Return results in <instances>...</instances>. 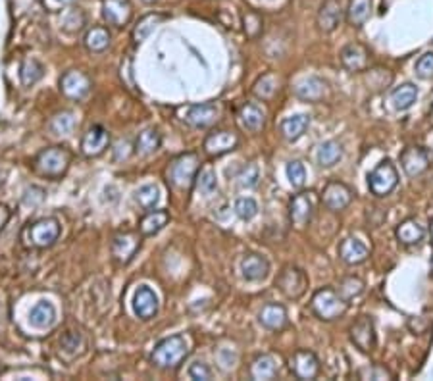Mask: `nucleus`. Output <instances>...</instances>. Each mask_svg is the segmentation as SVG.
I'll use <instances>...</instances> for the list:
<instances>
[{"mask_svg":"<svg viewBox=\"0 0 433 381\" xmlns=\"http://www.w3.org/2000/svg\"><path fill=\"white\" fill-rule=\"evenodd\" d=\"M60 91L72 100H83L91 92V79L77 70H70L60 79Z\"/></svg>","mask_w":433,"mask_h":381,"instance_id":"nucleus-8","label":"nucleus"},{"mask_svg":"<svg viewBox=\"0 0 433 381\" xmlns=\"http://www.w3.org/2000/svg\"><path fill=\"white\" fill-rule=\"evenodd\" d=\"M259 177H260V172L259 168L254 166V164H249V166L243 170L241 174H239V185L245 187V189H252L256 183H259Z\"/></svg>","mask_w":433,"mask_h":381,"instance_id":"nucleus-47","label":"nucleus"},{"mask_svg":"<svg viewBox=\"0 0 433 381\" xmlns=\"http://www.w3.org/2000/svg\"><path fill=\"white\" fill-rule=\"evenodd\" d=\"M289 366L299 380H314L320 372V360L310 350H297L289 360Z\"/></svg>","mask_w":433,"mask_h":381,"instance_id":"nucleus-14","label":"nucleus"},{"mask_svg":"<svg viewBox=\"0 0 433 381\" xmlns=\"http://www.w3.org/2000/svg\"><path fill=\"white\" fill-rule=\"evenodd\" d=\"M197 174H199V156L189 152V154L175 158L172 162V166L168 170V179L175 189L187 190L193 187Z\"/></svg>","mask_w":433,"mask_h":381,"instance_id":"nucleus-5","label":"nucleus"},{"mask_svg":"<svg viewBox=\"0 0 433 381\" xmlns=\"http://www.w3.org/2000/svg\"><path fill=\"white\" fill-rule=\"evenodd\" d=\"M42 75H44V67L39 60L35 58H27L24 60V64L19 67V79L25 87H31L37 81H41Z\"/></svg>","mask_w":433,"mask_h":381,"instance_id":"nucleus-37","label":"nucleus"},{"mask_svg":"<svg viewBox=\"0 0 433 381\" xmlns=\"http://www.w3.org/2000/svg\"><path fill=\"white\" fill-rule=\"evenodd\" d=\"M10 218V210L8 206H4V204H0V229L4 227V224L8 222Z\"/></svg>","mask_w":433,"mask_h":381,"instance_id":"nucleus-52","label":"nucleus"},{"mask_svg":"<svg viewBox=\"0 0 433 381\" xmlns=\"http://www.w3.org/2000/svg\"><path fill=\"white\" fill-rule=\"evenodd\" d=\"M85 49L91 52H104L110 47V33L104 27H92L83 39Z\"/></svg>","mask_w":433,"mask_h":381,"instance_id":"nucleus-36","label":"nucleus"},{"mask_svg":"<svg viewBox=\"0 0 433 381\" xmlns=\"http://www.w3.org/2000/svg\"><path fill=\"white\" fill-rule=\"evenodd\" d=\"M341 22V4L339 0H325L322 8L318 12V27L329 33Z\"/></svg>","mask_w":433,"mask_h":381,"instance_id":"nucleus-22","label":"nucleus"},{"mask_svg":"<svg viewBox=\"0 0 433 381\" xmlns=\"http://www.w3.org/2000/svg\"><path fill=\"white\" fill-rule=\"evenodd\" d=\"M287 177H289V181L295 189H300L304 181H307V170L304 166L300 164L299 160H293L287 164Z\"/></svg>","mask_w":433,"mask_h":381,"instance_id":"nucleus-46","label":"nucleus"},{"mask_svg":"<svg viewBox=\"0 0 433 381\" xmlns=\"http://www.w3.org/2000/svg\"><path fill=\"white\" fill-rule=\"evenodd\" d=\"M133 312L141 320H150L154 318L156 312H158V297L156 293L147 287V285H141L139 289L135 291L133 295Z\"/></svg>","mask_w":433,"mask_h":381,"instance_id":"nucleus-17","label":"nucleus"},{"mask_svg":"<svg viewBox=\"0 0 433 381\" xmlns=\"http://www.w3.org/2000/svg\"><path fill=\"white\" fill-rule=\"evenodd\" d=\"M372 14V0H350L347 8V19L350 25H364Z\"/></svg>","mask_w":433,"mask_h":381,"instance_id":"nucleus-34","label":"nucleus"},{"mask_svg":"<svg viewBox=\"0 0 433 381\" xmlns=\"http://www.w3.org/2000/svg\"><path fill=\"white\" fill-rule=\"evenodd\" d=\"M145 2H154V0H145Z\"/></svg>","mask_w":433,"mask_h":381,"instance_id":"nucleus-56","label":"nucleus"},{"mask_svg":"<svg viewBox=\"0 0 433 381\" xmlns=\"http://www.w3.org/2000/svg\"><path fill=\"white\" fill-rule=\"evenodd\" d=\"M218 110L216 104L206 102V104H191L185 110H181V120L185 124L193 125V127H210L212 124H216Z\"/></svg>","mask_w":433,"mask_h":381,"instance_id":"nucleus-9","label":"nucleus"},{"mask_svg":"<svg viewBox=\"0 0 433 381\" xmlns=\"http://www.w3.org/2000/svg\"><path fill=\"white\" fill-rule=\"evenodd\" d=\"M60 222L56 218H42L35 224H29L22 233V241L25 247L31 249H49L60 237Z\"/></svg>","mask_w":433,"mask_h":381,"instance_id":"nucleus-3","label":"nucleus"},{"mask_svg":"<svg viewBox=\"0 0 433 381\" xmlns=\"http://www.w3.org/2000/svg\"><path fill=\"white\" fill-rule=\"evenodd\" d=\"M314 214V193H299L295 195L289 206V218L295 227H304Z\"/></svg>","mask_w":433,"mask_h":381,"instance_id":"nucleus-11","label":"nucleus"},{"mask_svg":"<svg viewBox=\"0 0 433 381\" xmlns=\"http://www.w3.org/2000/svg\"><path fill=\"white\" fill-rule=\"evenodd\" d=\"M275 91H277V77L272 74L264 75L262 79H259L256 85H254V89H252V92L256 97H260V99H270V97H274Z\"/></svg>","mask_w":433,"mask_h":381,"instance_id":"nucleus-44","label":"nucleus"},{"mask_svg":"<svg viewBox=\"0 0 433 381\" xmlns=\"http://www.w3.org/2000/svg\"><path fill=\"white\" fill-rule=\"evenodd\" d=\"M197 187L202 195H212L214 190L218 189V179H216V172L212 168H204L199 175H197Z\"/></svg>","mask_w":433,"mask_h":381,"instance_id":"nucleus-43","label":"nucleus"},{"mask_svg":"<svg viewBox=\"0 0 433 381\" xmlns=\"http://www.w3.org/2000/svg\"><path fill=\"white\" fill-rule=\"evenodd\" d=\"M416 75L422 79H432L433 77V52H425L416 62Z\"/></svg>","mask_w":433,"mask_h":381,"instance_id":"nucleus-48","label":"nucleus"},{"mask_svg":"<svg viewBox=\"0 0 433 381\" xmlns=\"http://www.w3.org/2000/svg\"><path fill=\"white\" fill-rule=\"evenodd\" d=\"M72 164V152L66 147H50L41 150L33 160L35 172L49 179H60Z\"/></svg>","mask_w":433,"mask_h":381,"instance_id":"nucleus-1","label":"nucleus"},{"mask_svg":"<svg viewBox=\"0 0 433 381\" xmlns=\"http://www.w3.org/2000/svg\"><path fill=\"white\" fill-rule=\"evenodd\" d=\"M418 99V89L412 83H405L391 92V102L395 110H409Z\"/></svg>","mask_w":433,"mask_h":381,"instance_id":"nucleus-33","label":"nucleus"},{"mask_svg":"<svg viewBox=\"0 0 433 381\" xmlns=\"http://www.w3.org/2000/svg\"><path fill=\"white\" fill-rule=\"evenodd\" d=\"M135 202L142 210H152L160 202V189L156 185H142L141 189L135 193Z\"/></svg>","mask_w":433,"mask_h":381,"instance_id":"nucleus-39","label":"nucleus"},{"mask_svg":"<svg viewBox=\"0 0 433 381\" xmlns=\"http://www.w3.org/2000/svg\"><path fill=\"white\" fill-rule=\"evenodd\" d=\"M250 375L252 380L262 381V380H274L277 375V362H275L274 357L270 355H262L259 357L252 366H250Z\"/></svg>","mask_w":433,"mask_h":381,"instance_id":"nucleus-30","label":"nucleus"},{"mask_svg":"<svg viewBox=\"0 0 433 381\" xmlns=\"http://www.w3.org/2000/svg\"><path fill=\"white\" fill-rule=\"evenodd\" d=\"M235 214L239 216L241 220H252L254 216L259 214V202L250 197H243V199H237L235 202Z\"/></svg>","mask_w":433,"mask_h":381,"instance_id":"nucleus-45","label":"nucleus"},{"mask_svg":"<svg viewBox=\"0 0 433 381\" xmlns=\"http://www.w3.org/2000/svg\"><path fill=\"white\" fill-rule=\"evenodd\" d=\"M189 355V345L183 335H172L162 339L154 347L150 360L152 364L158 366L162 370H170V368H177L185 360V357Z\"/></svg>","mask_w":433,"mask_h":381,"instance_id":"nucleus-2","label":"nucleus"},{"mask_svg":"<svg viewBox=\"0 0 433 381\" xmlns=\"http://www.w3.org/2000/svg\"><path fill=\"white\" fill-rule=\"evenodd\" d=\"M241 272L247 282H262L268 277L270 264L266 258L260 254H247L241 262Z\"/></svg>","mask_w":433,"mask_h":381,"instance_id":"nucleus-21","label":"nucleus"},{"mask_svg":"<svg viewBox=\"0 0 433 381\" xmlns=\"http://www.w3.org/2000/svg\"><path fill=\"white\" fill-rule=\"evenodd\" d=\"M400 164L409 177H418L430 168V152L422 147H409L400 154Z\"/></svg>","mask_w":433,"mask_h":381,"instance_id":"nucleus-12","label":"nucleus"},{"mask_svg":"<svg viewBox=\"0 0 433 381\" xmlns=\"http://www.w3.org/2000/svg\"><path fill=\"white\" fill-rule=\"evenodd\" d=\"M364 291V282L360 277H345L341 283H339V295L341 298H345L347 302L352 300L354 297H359L360 293Z\"/></svg>","mask_w":433,"mask_h":381,"instance_id":"nucleus-41","label":"nucleus"},{"mask_svg":"<svg viewBox=\"0 0 433 381\" xmlns=\"http://www.w3.org/2000/svg\"><path fill=\"white\" fill-rule=\"evenodd\" d=\"M368 257H370V250L362 241L354 239V237H347L339 243V258L345 264H362V262H366Z\"/></svg>","mask_w":433,"mask_h":381,"instance_id":"nucleus-19","label":"nucleus"},{"mask_svg":"<svg viewBox=\"0 0 433 381\" xmlns=\"http://www.w3.org/2000/svg\"><path fill=\"white\" fill-rule=\"evenodd\" d=\"M341 62L349 72H362L368 66V50L359 42L349 44L341 50Z\"/></svg>","mask_w":433,"mask_h":381,"instance_id":"nucleus-23","label":"nucleus"},{"mask_svg":"<svg viewBox=\"0 0 433 381\" xmlns=\"http://www.w3.org/2000/svg\"><path fill=\"white\" fill-rule=\"evenodd\" d=\"M75 124H77V117H75L74 112H60L56 116L50 120L49 129L54 135H70V133L75 129Z\"/></svg>","mask_w":433,"mask_h":381,"instance_id":"nucleus-38","label":"nucleus"},{"mask_svg":"<svg viewBox=\"0 0 433 381\" xmlns=\"http://www.w3.org/2000/svg\"><path fill=\"white\" fill-rule=\"evenodd\" d=\"M297 97L302 100H309V102H318V100L324 99L325 95V83L322 79H318V77H309V79H304V81H300L297 85Z\"/></svg>","mask_w":433,"mask_h":381,"instance_id":"nucleus-29","label":"nucleus"},{"mask_svg":"<svg viewBox=\"0 0 433 381\" xmlns=\"http://www.w3.org/2000/svg\"><path fill=\"white\" fill-rule=\"evenodd\" d=\"M275 285L279 287V291L287 298H300L304 295L307 287H309V277L300 268L287 266V268H284V272L279 274Z\"/></svg>","mask_w":433,"mask_h":381,"instance_id":"nucleus-7","label":"nucleus"},{"mask_svg":"<svg viewBox=\"0 0 433 381\" xmlns=\"http://www.w3.org/2000/svg\"><path fill=\"white\" fill-rule=\"evenodd\" d=\"M60 348L62 352H70L72 357L75 355H81L85 350V339L79 332H67L62 341H60Z\"/></svg>","mask_w":433,"mask_h":381,"instance_id":"nucleus-40","label":"nucleus"},{"mask_svg":"<svg viewBox=\"0 0 433 381\" xmlns=\"http://www.w3.org/2000/svg\"><path fill=\"white\" fill-rule=\"evenodd\" d=\"M102 16L110 25L122 27L131 17V4L127 0H102Z\"/></svg>","mask_w":433,"mask_h":381,"instance_id":"nucleus-20","label":"nucleus"},{"mask_svg":"<svg viewBox=\"0 0 433 381\" xmlns=\"http://www.w3.org/2000/svg\"><path fill=\"white\" fill-rule=\"evenodd\" d=\"M259 320L264 327H268V330H274V332L284 330L285 325H287V310H285V307H281V305L272 302V305H266V307L262 308Z\"/></svg>","mask_w":433,"mask_h":381,"instance_id":"nucleus-24","label":"nucleus"},{"mask_svg":"<svg viewBox=\"0 0 433 381\" xmlns=\"http://www.w3.org/2000/svg\"><path fill=\"white\" fill-rule=\"evenodd\" d=\"M110 143V133L102 125H92L89 131L85 133L83 141H81V152L87 158L100 156Z\"/></svg>","mask_w":433,"mask_h":381,"instance_id":"nucleus-15","label":"nucleus"},{"mask_svg":"<svg viewBox=\"0 0 433 381\" xmlns=\"http://www.w3.org/2000/svg\"><path fill=\"white\" fill-rule=\"evenodd\" d=\"M170 222V214L166 210H150L149 214L145 216L139 224V232L145 237H150V235H156L158 232H162L166 224Z\"/></svg>","mask_w":433,"mask_h":381,"instance_id":"nucleus-26","label":"nucleus"},{"mask_svg":"<svg viewBox=\"0 0 433 381\" xmlns=\"http://www.w3.org/2000/svg\"><path fill=\"white\" fill-rule=\"evenodd\" d=\"M350 341L357 345V348H360L362 352H372L375 348V327L374 320L368 318V316H362L359 318L354 325L350 327Z\"/></svg>","mask_w":433,"mask_h":381,"instance_id":"nucleus-10","label":"nucleus"},{"mask_svg":"<svg viewBox=\"0 0 433 381\" xmlns=\"http://www.w3.org/2000/svg\"><path fill=\"white\" fill-rule=\"evenodd\" d=\"M54 2H58V4H70V2H74V0H54Z\"/></svg>","mask_w":433,"mask_h":381,"instance_id":"nucleus-54","label":"nucleus"},{"mask_svg":"<svg viewBox=\"0 0 433 381\" xmlns=\"http://www.w3.org/2000/svg\"><path fill=\"white\" fill-rule=\"evenodd\" d=\"M160 22H162V16H158V14H150V16L142 17L141 22L137 24V27H135L133 33L135 41L137 42L145 41V39L154 31V27H156V24H160Z\"/></svg>","mask_w":433,"mask_h":381,"instance_id":"nucleus-42","label":"nucleus"},{"mask_svg":"<svg viewBox=\"0 0 433 381\" xmlns=\"http://www.w3.org/2000/svg\"><path fill=\"white\" fill-rule=\"evenodd\" d=\"M56 320V310L54 307L47 302V300H41V302H37L33 308H31V312H29V322L31 325L35 327H39V330H44V327H50L52 323Z\"/></svg>","mask_w":433,"mask_h":381,"instance_id":"nucleus-28","label":"nucleus"},{"mask_svg":"<svg viewBox=\"0 0 433 381\" xmlns=\"http://www.w3.org/2000/svg\"><path fill=\"white\" fill-rule=\"evenodd\" d=\"M430 235H432V245H433V218L430 220Z\"/></svg>","mask_w":433,"mask_h":381,"instance_id":"nucleus-53","label":"nucleus"},{"mask_svg":"<svg viewBox=\"0 0 433 381\" xmlns=\"http://www.w3.org/2000/svg\"><path fill=\"white\" fill-rule=\"evenodd\" d=\"M139 247H141V239H139L137 233H117L114 241H112V254H114V258L120 264H127L137 254Z\"/></svg>","mask_w":433,"mask_h":381,"instance_id":"nucleus-13","label":"nucleus"},{"mask_svg":"<svg viewBox=\"0 0 433 381\" xmlns=\"http://www.w3.org/2000/svg\"><path fill=\"white\" fill-rule=\"evenodd\" d=\"M430 114H432V117H433V104H432V110H430Z\"/></svg>","mask_w":433,"mask_h":381,"instance_id":"nucleus-55","label":"nucleus"},{"mask_svg":"<svg viewBox=\"0 0 433 381\" xmlns=\"http://www.w3.org/2000/svg\"><path fill=\"white\" fill-rule=\"evenodd\" d=\"M310 125V116L307 114H297V116H289L285 117L281 125H279V129L284 133V137L287 141H297L300 139L304 131H307V127Z\"/></svg>","mask_w":433,"mask_h":381,"instance_id":"nucleus-25","label":"nucleus"},{"mask_svg":"<svg viewBox=\"0 0 433 381\" xmlns=\"http://www.w3.org/2000/svg\"><path fill=\"white\" fill-rule=\"evenodd\" d=\"M322 199H324V204L329 208V210L339 212V210H345V208L350 204V200H352V190L341 181H329L325 185Z\"/></svg>","mask_w":433,"mask_h":381,"instance_id":"nucleus-16","label":"nucleus"},{"mask_svg":"<svg viewBox=\"0 0 433 381\" xmlns=\"http://www.w3.org/2000/svg\"><path fill=\"white\" fill-rule=\"evenodd\" d=\"M260 25H262V22H260V17L256 16V14H247V16H245V31H247L250 37H254V35L259 33Z\"/></svg>","mask_w":433,"mask_h":381,"instance_id":"nucleus-51","label":"nucleus"},{"mask_svg":"<svg viewBox=\"0 0 433 381\" xmlns=\"http://www.w3.org/2000/svg\"><path fill=\"white\" fill-rule=\"evenodd\" d=\"M160 145H162V137H160L158 129H145L139 133V137L135 141V152L141 156H149L160 149Z\"/></svg>","mask_w":433,"mask_h":381,"instance_id":"nucleus-31","label":"nucleus"},{"mask_svg":"<svg viewBox=\"0 0 433 381\" xmlns=\"http://www.w3.org/2000/svg\"><path fill=\"white\" fill-rule=\"evenodd\" d=\"M399 185V172L393 166L391 160H384L377 164L372 174L368 175V187L375 197H387Z\"/></svg>","mask_w":433,"mask_h":381,"instance_id":"nucleus-6","label":"nucleus"},{"mask_svg":"<svg viewBox=\"0 0 433 381\" xmlns=\"http://www.w3.org/2000/svg\"><path fill=\"white\" fill-rule=\"evenodd\" d=\"M343 158V147L337 141H325L318 149V164L322 168L335 166Z\"/></svg>","mask_w":433,"mask_h":381,"instance_id":"nucleus-35","label":"nucleus"},{"mask_svg":"<svg viewBox=\"0 0 433 381\" xmlns=\"http://www.w3.org/2000/svg\"><path fill=\"white\" fill-rule=\"evenodd\" d=\"M189 378L197 381H209L212 380V370L204 362H195L189 368Z\"/></svg>","mask_w":433,"mask_h":381,"instance_id":"nucleus-50","label":"nucleus"},{"mask_svg":"<svg viewBox=\"0 0 433 381\" xmlns=\"http://www.w3.org/2000/svg\"><path fill=\"white\" fill-rule=\"evenodd\" d=\"M397 239L402 243V245H418L420 241L424 239V227L418 224L416 220H405L402 224L397 227Z\"/></svg>","mask_w":433,"mask_h":381,"instance_id":"nucleus-32","label":"nucleus"},{"mask_svg":"<svg viewBox=\"0 0 433 381\" xmlns=\"http://www.w3.org/2000/svg\"><path fill=\"white\" fill-rule=\"evenodd\" d=\"M239 122L247 131H260L264 127V110L252 102H247L239 110Z\"/></svg>","mask_w":433,"mask_h":381,"instance_id":"nucleus-27","label":"nucleus"},{"mask_svg":"<svg viewBox=\"0 0 433 381\" xmlns=\"http://www.w3.org/2000/svg\"><path fill=\"white\" fill-rule=\"evenodd\" d=\"M432 274H433V260H432Z\"/></svg>","mask_w":433,"mask_h":381,"instance_id":"nucleus-57","label":"nucleus"},{"mask_svg":"<svg viewBox=\"0 0 433 381\" xmlns=\"http://www.w3.org/2000/svg\"><path fill=\"white\" fill-rule=\"evenodd\" d=\"M310 308H312V312L320 320L332 322V320H337V318H341L347 312L349 302L345 298H341V295L335 289L324 287V289H318L314 293V297L310 300Z\"/></svg>","mask_w":433,"mask_h":381,"instance_id":"nucleus-4","label":"nucleus"},{"mask_svg":"<svg viewBox=\"0 0 433 381\" xmlns=\"http://www.w3.org/2000/svg\"><path fill=\"white\" fill-rule=\"evenodd\" d=\"M237 145H239V137L234 131H214L206 137L204 150L210 156H222L231 152Z\"/></svg>","mask_w":433,"mask_h":381,"instance_id":"nucleus-18","label":"nucleus"},{"mask_svg":"<svg viewBox=\"0 0 433 381\" xmlns=\"http://www.w3.org/2000/svg\"><path fill=\"white\" fill-rule=\"evenodd\" d=\"M359 375L362 380H391L393 375L384 366H370V368H362L359 370Z\"/></svg>","mask_w":433,"mask_h":381,"instance_id":"nucleus-49","label":"nucleus"}]
</instances>
